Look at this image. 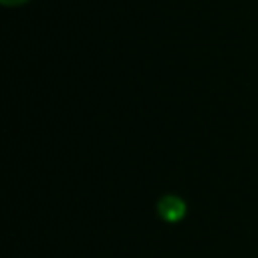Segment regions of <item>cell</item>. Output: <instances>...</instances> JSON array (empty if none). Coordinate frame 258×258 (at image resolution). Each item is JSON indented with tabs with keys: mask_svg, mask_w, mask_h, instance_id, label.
<instances>
[{
	"mask_svg": "<svg viewBox=\"0 0 258 258\" xmlns=\"http://www.w3.org/2000/svg\"><path fill=\"white\" fill-rule=\"evenodd\" d=\"M157 212L165 222H179L185 214V204L177 196H163L157 204Z\"/></svg>",
	"mask_w": 258,
	"mask_h": 258,
	"instance_id": "cell-1",
	"label": "cell"
},
{
	"mask_svg": "<svg viewBox=\"0 0 258 258\" xmlns=\"http://www.w3.org/2000/svg\"><path fill=\"white\" fill-rule=\"evenodd\" d=\"M4 4H22V2H26V0H2Z\"/></svg>",
	"mask_w": 258,
	"mask_h": 258,
	"instance_id": "cell-2",
	"label": "cell"
}]
</instances>
